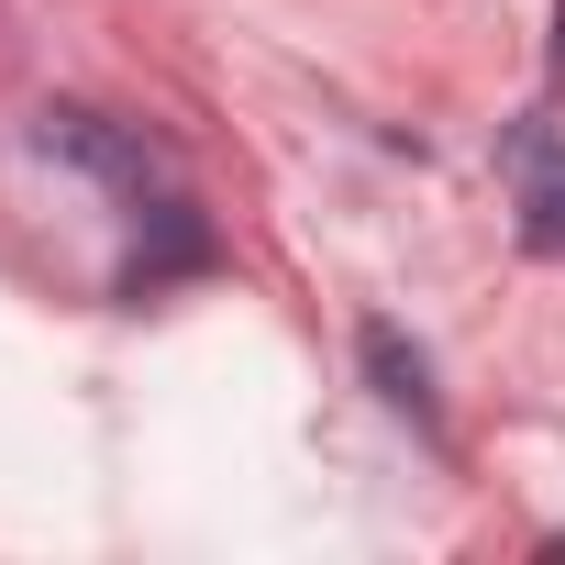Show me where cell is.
I'll return each mask as SVG.
<instances>
[{"label": "cell", "instance_id": "obj_3", "mask_svg": "<svg viewBox=\"0 0 565 565\" xmlns=\"http://www.w3.org/2000/svg\"><path fill=\"white\" fill-rule=\"evenodd\" d=\"M510 167H521V200H532V244H565V178H554V122H532Z\"/></svg>", "mask_w": 565, "mask_h": 565}, {"label": "cell", "instance_id": "obj_2", "mask_svg": "<svg viewBox=\"0 0 565 565\" xmlns=\"http://www.w3.org/2000/svg\"><path fill=\"white\" fill-rule=\"evenodd\" d=\"M366 366H377V399H388V411H411V422L433 433V377H422V355H411L388 322H366Z\"/></svg>", "mask_w": 565, "mask_h": 565}, {"label": "cell", "instance_id": "obj_1", "mask_svg": "<svg viewBox=\"0 0 565 565\" xmlns=\"http://www.w3.org/2000/svg\"><path fill=\"white\" fill-rule=\"evenodd\" d=\"M34 145H45V156H67V167H89V178H111L134 211H145V200H167V167H156L122 122H100V111H34Z\"/></svg>", "mask_w": 565, "mask_h": 565}]
</instances>
